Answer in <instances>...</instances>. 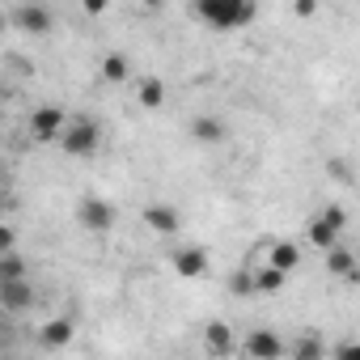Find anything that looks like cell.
Instances as JSON below:
<instances>
[{
    "label": "cell",
    "instance_id": "1",
    "mask_svg": "<svg viewBox=\"0 0 360 360\" xmlns=\"http://www.w3.org/2000/svg\"><path fill=\"white\" fill-rule=\"evenodd\" d=\"M255 5L250 0H204V5H195V18L217 26V30H238L246 22H255Z\"/></svg>",
    "mask_w": 360,
    "mask_h": 360
},
{
    "label": "cell",
    "instance_id": "2",
    "mask_svg": "<svg viewBox=\"0 0 360 360\" xmlns=\"http://www.w3.org/2000/svg\"><path fill=\"white\" fill-rule=\"evenodd\" d=\"M343 225H347V212H343L339 204H330V208H322V217H314V221L305 225V238H309V246H318V250H335Z\"/></svg>",
    "mask_w": 360,
    "mask_h": 360
},
{
    "label": "cell",
    "instance_id": "3",
    "mask_svg": "<svg viewBox=\"0 0 360 360\" xmlns=\"http://www.w3.org/2000/svg\"><path fill=\"white\" fill-rule=\"evenodd\" d=\"M98 144H102V127L94 119H72L68 131H64V140H60V148L68 157H94Z\"/></svg>",
    "mask_w": 360,
    "mask_h": 360
},
{
    "label": "cell",
    "instance_id": "4",
    "mask_svg": "<svg viewBox=\"0 0 360 360\" xmlns=\"http://www.w3.org/2000/svg\"><path fill=\"white\" fill-rule=\"evenodd\" d=\"M68 115L60 110V106H39L34 115H30V136L39 140V144H60L64 140V131H68Z\"/></svg>",
    "mask_w": 360,
    "mask_h": 360
},
{
    "label": "cell",
    "instance_id": "5",
    "mask_svg": "<svg viewBox=\"0 0 360 360\" xmlns=\"http://www.w3.org/2000/svg\"><path fill=\"white\" fill-rule=\"evenodd\" d=\"M77 221H81L89 233H110V229H115V204H106V200H98V195H85V200L77 204Z\"/></svg>",
    "mask_w": 360,
    "mask_h": 360
},
{
    "label": "cell",
    "instance_id": "6",
    "mask_svg": "<svg viewBox=\"0 0 360 360\" xmlns=\"http://www.w3.org/2000/svg\"><path fill=\"white\" fill-rule=\"evenodd\" d=\"M242 352L250 356V360H280L288 347H284V339L276 335V330H267V326H259V330H250L246 339H242Z\"/></svg>",
    "mask_w": 360,
    "mask_h": 360
},
{
    "label": "cell",
    "instance_id": "7",
    "mask_svg": "<svg viewBox=\"0 0 360 360\" xmlns=\"http://www.w3.org/2000/svg\"><path fill=\"white\" fill-rule=\"evenodd\" d=\"M169 267L183 276V280H195V276L208 271V250H204V246H178V250L169 255Z\"/></svg>",
    "mask_w": 360,
    "mask_h": 360
},
{
    "label": "cell",
    "instance_id": "8",
    "mask_svg": "<svg viewBox=\"0 0 360 360\" xmlns=\"http://www.w3.org/2000/svg\"><path fill=\"white\" fill-rule=\"evenodd\" d=\"M9 18H13V26H22L26 34H47V30H51V22H56L47 5H18Z\"/></svg>",
    "mask_w": 360,
    "mask_h": 360
},
{
    "label": "cell",
    "instance_id": "9",
    "mask_svg": "<svg viewBox=\"0 0 360 360\" xmlns=\"http://www.w3.org/2000/svg\"><path fill=\"white\" fill-rule=\"evenodd\" d=\"M0 305L9 314H26L34 305V284L30 280H13V284H0Z\"/></svg>",
    "mask_w": 360,
    "mask_h": 360
},
{
    "label": "cell",
    "instance_id": "10",
    "mask_svg": "<svg viewBox=\"0 0 360 360\" xmlns=\"http://www.w3.org/2000/svg\"><path fill=\"white\" fill-rule=\"evenodd\" d=\"M144 225H148L153 233H161V238H174L178 225H183V217H178L169 204H148V208H144Z\"/></svg>",
    "mask_w": 360,
    "mask_h": 360
},
{
    "label": "cell",
    "instance_id": "11",
    "mask_svg": "<svg viewBox=\"0 0 360 360\" xmlns=\"http://www.w3.org/2000/svg\"><path fill=\"white\" fill-rule=\"evenodd\" d=\"M72 335H77L72 318H51V322H43V326H39V343H43L47 352L68 347V343H72Z\"/></svg>",
    "mask_w": 360,
    "mask_h": 360
},
{
    "label": "cell",
    "instance_id": "12",
    "mask_svg": "<svg viewBox=\"0 0 360 360\" xmlns=\"http://www.w3.org/2000/svg\"><path fill=\"white\" fill-rule=\"evenodd\" d=\"M204 347H208L212 356H229V352L238 347L233 326H229V322H221V318H217V322H208V326H204Z\"/></svg>",
    "mask_w": 360,
    "mask_h": 360
},
{
    "label": "cell",
    "instance_id": "13",
    "mask_svg": "<svg viewBox=\"0 0 360 360\" xmlns=\"http://www.w3.org/2000/svg\"><path fill=\"white\" fill-rule=\"evenodd\" d=\"M326 271H330V276H343V280H360V263H356V255L343 250V246L326 250Z\"/></svg>",
    "mask_w": 360,
    "mask_h": 360
},
{
    "label": "cell",
    "instance_id": "14",
    "mask_svg": "<svg viewBox=\"0 0 360 360\" xmlns=\"http://www.w3.org/2000/svg\"><path fill=\"white\" fill-rule=\"evenodd\" d=\"M191 140L195 144H221L225 140V123L212 119V115H200V119H191Z\"/></svg>",
    "mask_w": 360,
    "mask_h": 360
},
{
    "label": "cell",
    "instance_id": "15",
    "mask_svg": "<svg viewBox=\"0 0 360 360\" xmlns=\"http://www.w3.org/2000/svg\"><path fill=\"white\" fill-rule=\"evenodd\" d=\"M297 263H301V250L292 246V242H271V250H267V267H276V271H297Z\"/></svg>",
    "mask_w": 360,
    "mask_h": 360
},
{
    "label": "cell",
    "instance_id": "16",
    "mask_svg": "<svg viewBox=\"0 0 360 360\" xmlns=\"http://www.w3.org/2000/svg\"><path fill=\"white\" fill-rule=\"evenodd\" d=\"M136 102H140L144 110H157V106L165 102V85H161L157 77H144V81L136 85Z\"/></svg>",
    "mask_w": 360,
    "mask_h": 360
},
{
    "label": "cell",
    "instance_id": "17",
    "mask_svg": "<svg viewBox=\"0 0 360 360\" xmlns=\"http://www.w3.org/2000/svg\"><path fill=\"white\" fill-rule=\"evenodd\" d=\"M102 77H106L110 85H119V81H127V77H131V64H127V56H119V51H110V56H102Z\"/></svg>",
    "mask_w": 360,
    "mask_h": 360
},
{
    "label": "cell",
    "instance_id": "18",
    "mask_svg": "<svg viewBox=\"0 0 360 360\" xmlns=\"http://www.w3.org/2000/svg\"><path fill=\"white\" fill-rule=\"evenodd\" d=\"M326 356V347H322V335H301L297 343H292V360H322Z\"/></svg>",
    "mask_w": 360,
    "mask_h": 360
},
{
    "label": "cell",
    "instance_id": "19",
    "mask_svg": "<svg viewBox=\"0 0 360 360\" xmlns=\"http://www.w3.org/2000/svg\"><path fill=\"white\" fill-rule=\"evenodd\" d=\"M13 280H26V259L22 255H0V284H13Z\"/></svg>",
    "mask_w": 360,
    "mask_h": 360
},
{
    "label": "cell",
    "instance_id": "20",
    "mask_svg": "<svg viewBox=\"0 0 360 360\" xmlns=\"http://www.w3.org/2000/svg\"><path fill=\"white\" fill-rule=\"evenodd\" d=\"M284 280H288L284 271H276V267H267V263H263V267L255 271V292H280V288H284Z\"/></svg>",
    "mask_w": 360,
    "mask_h": 360
},
{
    "label": "cell",
    "instance_id": "21",
    "mask_svg": "<svg viewBox=\"0 0 360 360\" xmlns=\"http://www.w3.org/2000/svg\"><path fill=\"white\" fill-rule=\"evenodd\" d=\"M229 292H238V297L255 292V271H238V276H229Z\"/></svg>",
    "mask_w": 360,
    "mask_h": 360
},
{
    "label": "cell",
    "instance_id": "22",
    "mask_svg": "<svg viewBox=\"0 0 360 360\" xmlns=\"http://www.w3.org/2000/svg\"><path fill=\"white\" fill-rule=\"evenodd\" d=\"M330 360H360V343H356V339H347V343H339Z\"/></svg>",
    "mask_w": 360,
    "mask_h": 360
},
{
    "label": "cell",
    "instance_id": "23",
    "mask_svg": "<svg viewBox=\"0 0 360 360\" xmlns=\"http://www.w3.org/2000/svg\"><path fill=\"white\" fill-rule=\"evenodd\" d=\"M326 169H330V178H343V183H347V161H326Z\"/></svg>",
    "mask_w": 360,
    "mask_h": 360
},
{
    "label": "cell",
    "instance_id": "24",
    "mask_svg": "<svg viewBox=\"0 0 360 360\" xmlns=\"http://www.w3.org/2000/svg\"><path fill=\"white\" fill-rule=\"evenodd\" d=\"M0 250H5V255L13 250V229L9 225H0Z\"/></svg>",
    "mask_w": 360,
    "mask_h": 360
},
{
    "label": "cell",
    "instance_id": "25",
    "mask_svg": "<svg viewBox=\"0 0 360 360\" xmlns=\"http://www.w3.org/2000/svg\"><path fill=\"white\" fill-rule=\"evenodd\" d=\"M314 9H318L314 0H301V5H292V13H297V18H314Z\"/></svg>",
    "mask_w": 360,
    "mask_h": 360
}]
</instances>
